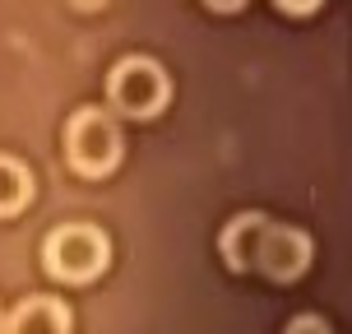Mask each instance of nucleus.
<instances>
[{"instance_id":"obj_2","label":"nucleus","mask_w":352,"mask_h":334,"mask_svg":"<svg viewBox=\"0 0 352 334\" xmlns=\"http://www.w3.org/2000/svg\"><path fill=\"white\" fill-rule=\"evenodd\" d=\"M121 154H125L121 121L107 107H79V112H70V121H65V163H70L74 176L102 181V176H111L121 167Z\"/></svg>"},{"instance_id":"obj_6","label":"nucleus","mask_w":352,"mask_h":334,"mask_svg":"<svg viewBox=\"0 0 352 334\" xmlns=\"http://www.w3.org/2000/svg\"><path fill=\"white\" fill-rule=\"evenodd\" d=\"M74 330V316H70V306L60 298H23L5 316V334H70Z\"/></svg>"},{"instance_id":"obj_10","label":"nucleus","mask_w":352,"mask_h":334,"mask_svg":"<svg viewBox=\"0 0 352 334\" xmlns=\"http://www.w3.org/2000/svg\"><path fill=\"white\" fill-rule=\"evenodd\" d=\"M204 10H213V14H241L250 0H199Z\"/></svg>"},{"instance_id":"obj_12","label":"nucleus","mask_w":352,"mask_h":334,"mask_svg":"<svg viewBox=\"0 0 352 334\" xmlns=\"http://www.w3.org/2000/svg\"><path fill=\"white\" fill-rule=\"evenodd\" d=\"M0 334H5V311H0Z\"/></svg>"},{"instance_id":"obj_5","label":"nucleus","mask_w":352,"mask_h":334,"mask_svg":"<svg viewBox=\"0 0 352 334\" xmlns=\"http://www.w3.org/2000/svg\"><path fill=\"white\" fill-rule=\"evenodd\" d=\"M264 228H269V213H260V209H241L223 223V232H218V255H223V264H228L232 274H250L255 269V251H260Z\"/></svg>"},{"instance_id":"obj_9","label":"nucleus","mask_w":352,"mask_h":334,"mask_svg":"<svg viewBox=\"0 0 352 334\" xmlns=\"http://www.w3.org/2000/svg\"><path fill=\"white\" fill-rule=\"evenodd\" d=\"M274 10L287 14V19H311V14L324 10V0H274Z\"/></svg>"},{"instance_id":"obj_11","label":"nucleus","mask_w":352,"mask_h":334,"mask_svg":"<svg viewBox=\"0 0 352 334\" xmlns=\"http://www.w3.org/2000/svg\"><path fill=\"white\" fill-rule=\"evenodd\" d=\"M74 10H84V14H93V10H107V5H111V0H70Z\"/></svg>"},{"instance_id":"obj_4","label":"nucleus","mask_w":352,"mask_h":334,"mask_svg":"<svg viewBox=\"0 0 352 334\" xmlns=\"http://www.w3.org/2000/svg\"><path fill=\"white\" fill-rule=\"evenodd\" d=\"M316 260V242L311 232L297 228V223H278L269 218V228L260 237V251H255V269H260L269 283H297Z\"/></svg>"},{"instance_id":"obj_8","label":"nucleus","mask_w":352,"mask_h":334,"mask_svg":"<svg viewBox=\"0 0 352 334\" xmlns=\"http://www.w3.org/2000/svg\"><path fill=\"white\" fill-rule=\"evenodd\" d=\"M283 334H334V325L324 316H316V311H301V316H292L283 325Z\"/></svg>"},{"instance_id":"obj_3","label":"nucleus","mask_w":352,"mask_h":334,"mask_svg":"<svg viewBox=\"0 0 352 334\" xmlns=\"http://www.w3.org/2000/svg\"><path fill=\"white\" fill-rule=\"evenodd\" d=\"M172 103V79L153 56H121L107 74V112H121L130 121H153Z\"/></svg>"},{"instance_id":"obj_7","label":"nucleus","mask_w":352,"mask_h":334,"mask_svg":"<svg viewBox=\"0 0 352 334\" xmlns=\"http://www.w3.org/2000/svg\"><path fill=\"white\" fill-rule=\"evenodd\" d=\"M33 195H37L33 172H28L19 158L0 154V218H19V213L33 205Z\"/></svg>"},{"instance_id":"obj_1","label":"nucleus","mask_w":352,"mask_h":334,"mask_svg":"<svg viewBox=\"0 0 352 334\" xmlns=\"http://www.w3.org/2000/svg\"><path fill=\"white\" fill-rule=\"evenodd\" d=\"M107 264H111V237L98 223H60L42 242V269L65 288L102 279Z\"/></svg>"}]
</instances>
